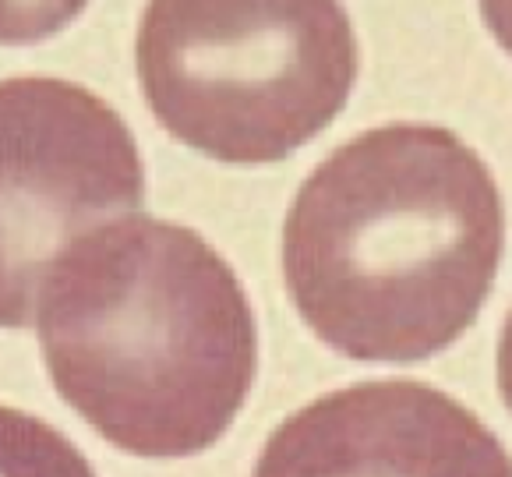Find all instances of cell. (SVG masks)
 Segmentation results:
<instances>
[{"label":"cell","instance_id":"cell-1","mask_svg":"<svg viewBox=\"0 0 512 477\" xmlns=\"http://www.w3.org/2000/svg\"><path fill=\"white\" fill-rule=\"evenodd\" d=\"M505 248L488 163L438 124H385L339 145L283 223V276L336 354L414 364L456 343L491 297Z\"/></svg>","mask_w":512,"mask_h":477},{"label":"cell","instance_id":"cell-2","mask_svg":"<svg viewBox=\"0 0 512 477\" xmlns=\"http://www.w3.org/2000/svg\"><path fill=\"white\" fill-rule=\"evenodd\" d=\"M36 329L61 400L145 460L216 446L258 368L255 311L230 262L152 216L78 237L46 280Z\"/></svg>","mask_w":512,"mask_h":477},{"label":"cell","instance_id":"cell-3","mask_svg":"<svg viewBox=\"0 0 512 477\" xmlns=\"http://www.w3.org/2000/svg\"><path fill=\"white\" fill-rule=\"evenodd\" d=\"M135 68L177 142L230 167H265L343 114L357 36L343 0H149Z\"/></svg>","mask_w":512,"mask_h":477},{"label":"cell","instance_id":"cell-4","mask_svg":"<svg viewBox=\"0 0 512 477\" xmlns=\"http://www.w3.org/2000/svg\"><path fill=\"white\" fill-rule=\"evenodd\" d=\"M145 202L128 121L64 78L0 82V329L36 322L53 265Z\"/></svg>","mask_w":512,"mask_h":477},{"label":"cell","instance_id":"cell-5","mask_svg":"<svg viewBox=\"0 0 512 477\" xmlns=\"http://www.w3.org/2000/svg\"><path fill=\"white\" fill-rule=\"evenodd\" d=\"M255 477H512V456L449 393L382 379L325 393L279 421Z\"/></svg>","mask_w":512,"mask_h":477},{"label":"cell","instance_id":"cell-6","mask_svg":"<svg viewBox=\"0 0 512 477\" xmlns=\"http://www.w3.org/2000/svg\"><path fill=\"white\" fill-rule=\"evenodd\" d=\"M0 477H96L85 453L43 417L0 407Z\"/></svg>","mask_w":512,"mask_h":477},{"label":"cell","instance_id":"cell-7","mask_svg":"<svg viewBox=\"0 0 512 477\" xmlns=\"http://www.w3.org/2000/svg\"><path fill=\"white\" fill-rule=\"evenodd\" d=\"M89 0H0V43L29 46L68 29Z\"/></svg>","mask_w":512,"mask_h":477},{"label":"cell","instance_id":"cell-8","mask_svg":"<svg viewBox=\"0 0 512 477\" xmlns=\"http://www.w3.org/2000/svg\"><path fill=\"white\" fill-rule=\"evenodd\" d=\"M481 15L498 46L512 57V0H481Z\"/></svg>","mask_w":512,"mask_h":477},{"label":"cell","instance_id":"cell-9","mask_svg":"<svg viewBox=\"0 0 512 477\" xmlns=\"http://www.w3.org/2000/svg\"><path fill=\"white\" fill-rule=\"evenodd\" d=\"M498 393H502L505 407L512 410V311L505 318L502 336H498Z\"/></svg>","mask_w":512,"mask_h":477}]
</instances>
